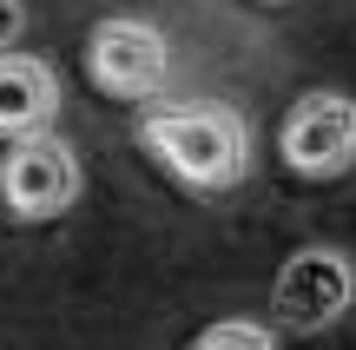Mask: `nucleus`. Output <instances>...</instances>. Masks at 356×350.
<instances>
[{"instance_id":"obj_1","label":"nucleus","mask_w":356,"mask_h":350,"mask_svg":"<svg viewBox=\"0 0 356 350\" xmlns=\"http://www.w3.org/2000/svg\"><path fill=\"white\" fill-rule=\"evenodd\" d=\"M139 152L165 172L172 185H185L191 198H225L251 179L257 166V132L231 100H165L145 106L132 126Z\"/></svg>"},{"instance_id":"obj_8","label":"nucleus","mask_w":356,"mask_h":350,"mask_svg":"<svg viewBox=\"0 0 356 350\" xmlns=\"http://www.w3.org/2000/svg\"><path fill=\"white\" fill-rule=\"evenodd\" d=\"M270 7H284V0H270Z\"/></svg>"},{"instance_id":"obj_7","label":"nucleus","mask_w":356,"mask_h":350,"mask_svg":"<svg viewBox=\"0 0 356 350\" xmlns=\"http://www.w3.org/2000/svg\"><path fill=\"white\" fill-rule=\"evenodd\" d=\"M191 350H277V337L257 317H218V324H204L191 337Z\"/></svg>"},{"instance_id":"obj_5","label":"nucleus","mask_w":356,"mask_h":350,"mask_svg":"<svg viewBox=\"0 0 356 350\" xmlns=\"http://www.w3.org/2000/svg\"><path fill=\"white\" fill-rule=\"evenodd\" d=\"M277 159L297 179H343L356 166V100L337 86L291 100V113L277 126Z\"/></svg>"},{"instance_id":"obj_4","label":"nucleus","mask_w":356,"mask_h":350,"mask_svg":"<svg viewBox=\"0 0 356 350\" xmlns=\"http://www.w3.org/2000/svg\"><path fill=\"white\" fill-rule=\"evenodd\" d=\"M172 73V40L145 13H106L86 33V79L106 100H152Z\"/></svg>"},{"instance_id":"obj_6","label":"nucleus","mask_w":356,"mask_h":350,"mask_svg":"<svg viewBox=\"0 0 356 350\" xmlns=\"http://www.w3.org/2000/svg\"><path fill=\"white\" fill-rule=\"evenodd\" d=\"M60 119V79L33 53H0V139H40Z\"/></svg>"},{"instance_id":"obj_3","label":"nucleus","mask_w":356,"mask_h":350,"mask_svg":"<svg viewBox=\"0 0 356 350\" xmlns=\"http://www.w3.org/2000/svg\"><path fill=\"white\" fill-rule=\"evenodd\" d=\"M86 192V166L79 152L60 139V132H40V139H20L7 145L0 159V212L13 225H47V218H66Z\"/></svg>"},{"instance_id":"obj_2","label":"nucleus","mask_w":356,"mask_h":350,"mask_svg":"<svg viewBox=\"0 0 356 350\" xmlns=\"http://www.w3.org/2000/svg\"><path fill=\"white\" fill-rule=\"evenodd\" d=\"M356 311V258L343 245H304L270 278V317L297 337L337 331Z\"/></svg>"}]
</instances>
